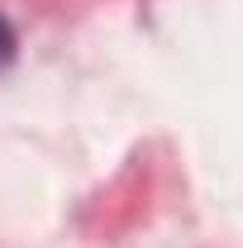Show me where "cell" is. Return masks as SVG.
Returning a JSON list of instances; mask_svg holds the SVG:
<instances>
[{
    "mask_svg": "<svg viewBox=\"0 0 243 248\" xmlns=\"http://www.w3.org/2000/svg\"><path fill=\"white\" fill-rule=\"evenodd\" d=\"M15 48H19V33H15V24L0 15V67H5V62H15Z\"/></svg>",
    "mask_w": 243,
    "mask_h": 248,
    "instance_id": "obj_1",
    "label": "cell"
}]
</instances>
